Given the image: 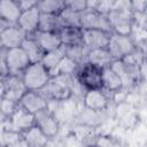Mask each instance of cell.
<instances>
[{
    "instance_id": "6da1fadb",
    "label": "cell",
    "mask_w": 147,
    "mask_h": 147,
    "mask_svg": "<svg viewBox=\"0 0 147 147\" xmlns=\"http://www.w3.org/2000/svg\"><path fill=\"white\" fill-rule=\"evenodd\" d=\"M75 84V75L53 76L39 92L48 101H67L72 95Z\"/></svg>"
},
{
    "instance_id": "7a4b0ae2",
    "label": "cell",
    "mask_w": 147,
    "mask_h": 147,
    "mask_svg": "<svg viewBox=\"0 0 147 147\" xmlns=\"http://www.w3.org/2000/svg\"><path fill=\"white\" fill-rule=\"evenodd\" d=\"M21 76L26 88L30 91H40L52 78L51 71L42 64V62L30 63Z\"/></svg>"
},
{
    "instance_id": "3957f363",
    "label": "cell",
    "mask_w": 147,
    "mask_h": 147,
    "mask_svg": "<svg viewBox=\"0 0 147 147\" xmlns=\"http://www.w3.org/2000/svg\"><path fill=\"white\" fill-rule=\"evenodd\" d=\"M75 77L78 80V83L86 90L103 88L102 68H100L88 61H85L78 65Z\"/></svg>"
},
{
    "instance_id": "277c9868",
    "label": "cell",
    "mask_w": 147,
    "mask_h": 147,
    "mask_svg": "<svg viewBox=\"0 0 147 147\" xmlns=\"http://www.w3.org/2000/svg\"><path fill=\"white\" fill-rule=\"evenodd\" d=\"M36 124V115L25 110L18 105L15 113L9 118H1V130H13L18 133L24 132Z\"/></svg>"
},
{
    "instance_id": "5b68a950",
    "label": "cell",
    "mask_w": 147,
    "mask_h": 147,
    "mask_svg": "<svg viewBox=\"0 0 147 147\" xmlns=\"http://www.w3.org/2000/svg\"><path fill=\"white\" fill-rule=\"evenodd\" d=\"M107 48L115 60H122L137 51V46L132 36L119 34L115 32H111Z\"/></svg>"
},
{
    "instance_id": "8992f818",
    "label": "cell",
    "mask_w": 147,
    "mask_h": 147,
    "mask_svg": "<svg viewBox=\"0 0 147 147\" xmlns=\"http://www.w3.org/2000/svg\"><path fill=\"white\" fill-rule=\"evenodd\" d=\"M108 20L111 26V31L119 34L131 36L134 25L133 11L111 9L108 14Z\"/></svg>"
},
{
    "instance_id": "52a82bcc",
    "label": "cell",
    "mask_w": 147,
    "mask_h": 147,
    "mask_svg": "<svg viewBox=\"0 0 147 147\" xmlns=\"http://www.w3.org/2000/svg\"><path fill=\"white\" fill-rule=\"evenodd\" d=\"M26 91L28 88L22 79V76L9 74L1 77V98L18 102Z\"/></svg>"
},
{
    "instance_id": "ba28073f",
    "label": "cell",
    "mask_w": 147,
    "mask_h": 147,
    "mask_svg": "<svg viewBox=\"0 0 147 147\" xmlns=\"http://www.w3.org/2000/svg\"><path fill=\"white\" fill-rule=\"evenodd\" d=\"M6 62H7V67H8L9 74L20 75V76L23 74V71L31 63L28 54L25 53V51L21 46L7 49Z\"/></svg>"
},
{
    "instance_id": "9c48e42d",
    "label": "cell",
    "mask_w": 147,
    "mask_h": 147,
    "mask_svg": "<svg viewBox=\"0 0 147 147\" xmlns=\"http://www.w3.org/2000/svg\"><path fill=\"white\" fill-rule=\"evenodd\" d=\"M82 100L86 109L92 111H101L105 110L109 103V93L103 88L86 90Z\"/></svg>"
},
{
    "instance_id": "30bf717a",
    "label": "cell",
    "mask_w": 147,
    "mask_h": 147,
    "mask_svg": "<svg viewBox=\"0 0 147 147\" xmlns=\"http://www.w3.org/2000/svg\"><path fill=\"white\" fill-rule=\"evenodd\" d=\"M82 28L83 29H98L107 32H113L111 26L106 14L86 9L82 13Z\"/></svg>"
},
{
    "instance_id": "8fae6325",
    "label": "cell",
    "mask_w": 147,
    "mask_h": 147,
    "mask_svg": "<svg viewBox=\"0 0 147 147\" xmlns=\"http://www.w3.org/2000/svg\"><path fill=\"white\" fill-rule=\"evenodd\" d=\"M36 124L49 139L55 138L60 131L59 119L48 108L36 114Z\"/></svg>"
},
{
    "instance_id": "7c38bea8",
    "label": "cell",
    "mask_w": 147,
    "mask_h": 147,
    "mask_svg": "<svg viewBox=\"0 0 147 147\" xmlns=\"http://www.w3.org/2000/svg\"><path fill=\"white\" fill-rule=\"evenodd\" d=\"M26 37L28 34L17 24H14L3 30H0V45L7 49L20 47Z\"/></svg>"
},
{
    "instance_id": "4fadbf2b",
    "label": "cell",
    "mask_w": 147,
    "mask_h": 147,
    "mask_svg": "<svg viewBox=\"0 0 147 147\" xmlns=\"http://www.w3.org/2000/svg\"><path fill=\"white\" fill-rule=\"evenodd\" d=\"M18 103L28 111L32 114H37L44 109L48 108L49 101L39 92V91H30L28 90L24 95L21 98Z\"/></svg>"
},
{
    "instance_id": "5bb4252c",
    "label": "cell",
    "mask_w": 147,
    "mask_h": 147,
    "mask_svg": "<svg viewBox=\"0 0 147 147\" xmlns=\"http://www.w3.org/2000/svg\"><path fill=\"white\" fill-rule=\"evenodd\" d=\"M111 32L98 29H83V44L91 51L108 46Z\"/></svg>"
},
{
    "instance_id": "9a60e30c",
    "label": "cell",
    "mask_w": 147,
    "mask_h": 147,
    "mask_svg": "<svg viewBox=\"0 0 147 147\" xmlns=\"http://www.w3.org/2000/svg\"><path fill=\"white\" fill-rule=\"evenodd\" d=\"M40 10L38 9V7H33L30 9H25L22 11L18 21H17V25L28 34L31 36L34 32L38 31V26H39V20H40Z\"/></svg>"
},
{
    "instance_id": "2e32d148",
    "label": "cell",
    "mask_w": 147,
    "mask_h": 147,
    "mask_svg": "<svg viewBox=\"0 0 147 147\" xmlns=\"http://www.w3.org/2000/svg\"><path fill=\"white\" fill-rule=\"evenodd\" d=\"M102 84L108 93H118L124 88L122 78L111 65L102 69Z\"/></svg>"
},
{
    "instance_id": "e0dca14e",
    "label": "cell",
    "mask_w": 147,
    "mask_h": 147,
    "mask_svg": "<svg viewBox=\"0 0 147 147\" xmlns=\"http://www.w3.org/2000/svg\"><path fill=\"white\" fill-rule=\"evenodd\" d=\"M31 36L34 37V39L37 40V42L39 44V46L42 48V51L45 53L49 52V51H53V49H56V48L62 46L61 37L57 32L37 31Z\"/></svg>"
},
{
    "instance_id": "ac0fdd59",
    "label": "cell",
    "mask_w": 147,
    "mask_h": 147,
    "mask_svg": "<svg viewBox=\"0 0 147 147\" xmlns=\"http://www.w3.org/2000/svg\"><path fill=\"white\" fill-rule=\"evenodd\" d=\"M21 134H22V138H23L25 145L30 146V147L46 146L48 140H49V138L41 131V129L37 124L32 125L31 127H29L28 130H25Z\"/></svg>"
},
{
    "instance_id": "d6986e66",
    "label": "cell",
    "mask_w": 147,
    "mask_h": 147,
    "mask_svg": "<svg viewBox=\"0 0 147 147\" xmlns=\"http://www.w3.org/2000/svg\"><path fill=\"white\" fill-rule=\"evenodd\" d=\"M22 11L23 10L16 0H0V18L6 20L11 24H17Z\"/></svg>"
},
{
    "instance_id": "ffe728a7",
    "label": "cell",
    "mask_w": 147,
    "mask_h": 147,
    "mask_svg": "<svg viewBox=\"0 0 147 147\" xmlns=\"http://www.w3.org/2000/svg\"><path fill=\"white\" fill-rule=\"evenodd\" d=\"M62 45L75 46L83 44V28L76 26H63L59 32Z\"/></svg>"
},
{
    "instance_id": "44dd1931",
    "label": "cell",
    "mask_w": 147,
    "mask_h": 147,
    "mask_svg": "<svg viewBox=\"0 0 147 147\" xmlns=\"http://www.w3.org/2000/svg\"><path fill=\"white\" fill-rule=\"evenodd\" d=\"M87 61L100 67V68H106L111 65V63L115 61L110 52L108 51L107 47L103 48H96V49H91L87 56Z\"/></svg>"
},
{
    "instance_id": "7402d4cb",
    "label": "cell",
    "mask_w": 147,
    "mask_h": 147,
    "mask_svg": "<svg viewBox=\"0 0 147 147\" xmlns=\"http://www.w3.org/2000/svg\"><path fill=\"white\" fill-rule=\"evenodd\" d=\"M63 28L59 15L56 14H47L41 13L40 20H39V26L38 31H45V32H60Z\"/></svg>"
},
{
    "instance_id": "603a6c76",
    "label": "cell",
    "mask_w": 147,
    "mask_h": 147,
    "mask_svg": "<svg viewBox=\"0 0 147 147\" xmlns=\"http://www.w3.org/2000/svg\"><path fill=\"white\" fill-rule=\"evenodd\" d=\"M21 47L28 54L31 63H33V62H41V60H42V57L45 55V52L39 46V44L37 42V40L34 39L33 36H28L24 39V41L22 42Z\"/></svg>"
},
{
    "instance_id": "cb8c5ba5",
    "label": "cell",
    "mask_w": 147,
    "mask_h": 147,
    "mask_svg": "<svg viewBox=\"0 0 147 147\" xmlns=\"http://www.w3.org/2000/svg\"><path fill=\"white\" fill-rule=\"evenodd\" d=\"M67 55V49H65V46L62 45L61 47L56 48V49H53V51H49V52H46L41 62L42 64L49 70L52 71L53 69L56 68V65L62 61V59Z\"/></svg>"
},
{
    "instance_id": "d4e9b609",
    "label": "cell",
    "mask_w": 147,
    "mask_h": 147,
    "mask_svg": "<svg viewBox=\"0 0 147 147\" xmlns=\"http://www.w3.org/2000/svg\"><path fill=\"white\" fill-rule=\"evenodd\" d=\"M78 63L72 60L70 56L65 55L62 61L56 65L55 69H53L51 71L52 77L53 76H59V75H75L77 69H78Z\"/></svg>"
},
{
    "instance_id": "484cf974",
    "label": "cell",
    "mask_w": 147,
    "mask_h": 147,
    "mask_svg": "<svg viewBox=\"0 0 147 147\" xmlns=\"http://www.w3.org/2000/svg\"><path fill=\"white\" fill-rule=\"evenodd\" d=\"M60 21L63 26H76L82 28V13L72 10L70 8H64L59 14Z\"/></svg>"
},
{
    "instance_id": "4316f807",
    "label": "cell",
    "mask_w": 147,
    "mask_h": 147,
    "mask_svg": "<svg viewBox=\"0 0 147 147\" xmlns=\"http://www.w3.org/2000/svg\"><path fill=\"white\" fill-rule=\"evenodd\" d=\"M37 7L40 10V13L56 14V15H59L65 8L63 0H39Z\"/></svg>"
},
{
    "instance_id": "83f0119b",
    "label": "cell",
    "mask_w": 147,
    "mask_h": 147,
    "mask_svg": "<svg viewBox=\"0 0 147 147\" xmlns=\"http://www.w3.org/2000/svg\"><path fill=\"white\" fill-rule=\"evenodd\" d=\"M65 49H67V55L70 56L72 60H75L78 64L87 61L90 49L84 44H79L75 46H65Z\"/></svg>"
},
{
    "instance_id": "f1b7e54d",
    "label": "cell",
    "mask_w": 147,
    "mask_h": 147,
    "mask_svg": "<svg viewBox=\"0 0 147 147\" xmlns=\"http://www.w3.org/2000/svg\"><path fill=\"white\" fill-rule=\"evenodd\" d=\"M87 1V9H92L102 14H108L111 8L114 0H86Z\"/></svg>"
},
{
    "instance_id": "f546056e",
    "label": "cell",
    "mask_w": 147,
    "mask_h": 147,
    "mask_svg": "<svg viewBox=\"0 0 147 147\" xmlns=\"http://www.w3.org/2000/svg\"><path fill=\"white\" fill-rule=\"evenodd\" d=\"M18 102L1 98V118H9L18 107Z\"/></svg>"
},
{
    "instance_id": "4dcf8cb0",
    "label": "cell",
    "mask_w": 147,
    "mask_h": 147,
    "mask_svg": "<svg viewBox=\"0 0 147 147\" xmlns=\"http://www.w3.org/2000/svg\"><path fill=\"white\" fill-rule=\"evenodd\" d=\"M64 6L67 8H70L72 10L83 13L87 9V1L86 0H63Z\"/></svg>"
},
{
    "instance_id": "1f68e13d",
    "label": "cell",
    "mask_w": 147,
    "mask_h": 147,
    "mask_svg": "<svg viewBox=\"0 0 147 147\" xmlns=\"http://www.w3.org/2000/svg\"><path fill=\"white\" fill-rule=\"evenodd\" d=\"M111 9L132 11L131 1H130V0H114V3H113V8H111Z\"/></svg>"
},
{
    "instance_id": "d6a6232c",
    "label": "cell",
    "mask_w": 147,
    "mask_h": 147,
    "mask_svg": "<svg viewBox=\"0 0 147 147\" xmlns=\"http://www.w3.org/2000/svg\"><path fill=\"white\" fill-rule=\"evenodd\" d=\"M133 13H144L147 9V0H130Z\"/></svg>"
},
{
    "instance_id": "836d02e7",
    "label": "cell",
    "mask_w": 147,
    "mask_h": 147,
    "mask_svg": "<svg viewBox=\"0 0 147 147\" xmlns=\"http://www.w3.org/2000/svg\"><path fill=\"white\" fill-rule=\"evenodd\" d=\"M16 1L20 5V7L22 8V10L37 7V5L39 2V0H16Z\"/></svg>"
}]
</instances>
